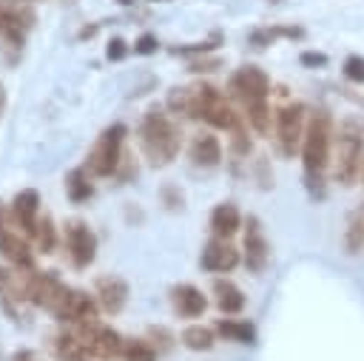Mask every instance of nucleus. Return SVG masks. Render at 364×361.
Masks as SVG:
<instances>
[{
    "label": "nucleus",
    "mask_w": 364,
    "mask_h": 361,
    "mask_svg": "<svg viewBox=\"0 0 364 361\" xmlns=\"http://www.w3.org/2000/svg\"><path fill=\"white\" fill-rule=\"evenodd\" d=\"M139 142H142V153L148 156L151 165L162 168V165H171L179 153V145H182V134L179 128L171 122L168 114L162 111H148L142 117V125H139Z\"/></svg>",
    "instance_id": "nucleus-1"
},
{
    "label": "nucleus",
    "mask_w": 364,
    "mask_h": 361,
    "mask_svg": "<svg viewBox=\"0 0 364 361\" xmlns=\"http://www.w3.org/2000/svg\"><path fill=\"white\" fill-rule=\"evenodd\" d=\"M330 145H333V119L324 108L313 111L304 128V139H301V162H304V173L307 179L318 182L324 168L330 165Z\"/></svg>",
    "instance_id": "nucleus-2"
},
{
    "label": "nucleus",
    "mask_w": 364,
    "mask_h": 361,
    "mask_svg": "<svg viewBox=\"0 0 364 361\" xmlns=\"http://www.w3.org/2000/svg\"><path fill=\"white\" fill-rule=\"evenodd\" d=\"M364 136L358 122H341L336 134V156H333V176L338 185H353L361 171Z\"/></svg>",
    "instance_id": "nucleus-3"
},
{
    "label": "nucleus",
    "mask_w": 364,
    "mask_h": 361,
    "mask_svg": "<svg viewBox=\"0 0 364 361\" xmlns=\"http://www.w3.org/2000/svg\"><path fill=\"white\" fill-rule=\"evenodd\" d=\"M125 125L122 122H114V125H108L100 136H97V142H94V148L88 151V171L94 173V176H111L117 168H119V156H122V142H125Z\"/></svg>",
    "instance_id": "nucleus-4"
},
{
    "label": "nucleus",
    "mask_w": 364,
    "mask_h": 361,
    "mask_svg": "<svg viewBox=\"0 0 364 361\" xmlns=\"http://www.w3.org/2000/svg\"><path fill=\"white\" fill-rule=\"evenodd\" d=\"M304 105L301 102H290L276 114V139L284 156H293L296 151H301V139H304Z\"/></svg>",
    "instance_id": "nucleus-5"
},
{
    "label": "nucleus",
    "mask_w": 364,
    "mask_h": 361,
    "mask_svg": "<svg viewBox=\"0 0 364 361\" xmlns=\"http://www.w3.org/2000/svg\"><path fill=\"white\" fill-rule=\"evenodd\" d=\"M77 338L82 341V347L91 352V355H100V358H114V355H122V335L108 327V324H100V321H91V324H80L77 330Z\"/></svg>",
    "instance_id": "nucleus-6"
},
{
    "label": "nucleus",
    "mask_w": 364,
    "mask_h": 361,
    "mask_svg": "<svg viewBox=\"0 0 364 361\" xmlns=\"http://www.w3.org/2000/svg\"><path fill=\"white\" fill-rule=\"evenodd\" d=\"M230 91L233 97L247 108L253 102H264L270 94V80L259 65H242L233 77H230Z\"/></svg>",
    "instance_id": "nucleus-7"
},
{
    "label": "nucleus",
    "mask_w": 364,
    "mask_h": 361,
    "mask_svg": "<svg viewBox=\"0 0 364 361\" xmlns=\"http://www.w3.org/2000/svg\"><path fill=\"white\" fill-rule=\"evenodd\" d=\"M65 247H68L71 264L85 270L97 256V236L85 222L71 219V222H65Z\"/></svg>",
    "instance_id": "nucleus-8"
},
{
    "label": "nucleus",
    "mask_w": 364,
    "mask_h": 361,
    "mask_svg": "<svg viewBox=\"0 0 364 361\" xmlns=\"http://www.w3.org/2000/svg\"><path fill=\"white\" fill-rule=\"evenodd\" d=\"M65 284L54 276V273H31L23 284V298H28L37 307H46L54 313V307L60 304V298L65 296Z\"/></svg>",
    "instance_id": "nucleus-9"
},
{
    "label": "nucleus",
    "mask_w": 364,
    "mask_h": 361,
    "mask_svg": "<svg viewBox=\"0 0 364 361\" xmlns=\"http://www.w3.org/2000/svg\"><path fill=\"white\" fill-rule=\"evenodd\" d=\"M97 304L94 296L82 293V290H65V296L60 298V304L54 307V316L60 321H71V324H91L97 321Z\"/></svg>",
    "instance_id": "nucleus-10"
},
{
    "label": "nucleus",
    "mask_w": 364,
    "mask_h": 361,
    "mask_svg": "<svg viewBox=\"0 0 364 361\" xmlns=\"http://www.w3.org/2000/svg\"><path fill=\"white\" fill-rule=\"evenodd\" d=\"M267 259H270V244L264 239L262 222L256 216H247L245 219V267L250 273H262L267 267Z\"/></svg>",
    "instance_id": "nucleus-11"
},
{
    "label": "nucleus",
    "mask_w": 364,
    "mask_h": 361,
    "mask_svg": "<svg viewBox=\"0 0 364 361\" xmlns=\"http://www.w3.org/2000/svg\"><path fill=\"white\" fill-rule=\"evenodd\" d=\"M202 267L205 270H210V273H228V270H233L236 264H239V250L228 242V239H210L208 244H205V250H202Z\"/></svg>",
    "instance_id": "nucleus-12"
},
{
    "label": "nucleus",
    "mask_w": 364,
    "mask_h": 361,
    "mask_svg": "<svg viewBox=\"0 0 364 361\" xmlns=\"http://www.w3.org/2000/svg\"><path fill=\"white\" fill-rule=\"evenodd\" d=\"M94 290H97V301H100V307L105 313H111V316L122 313V307L128 301V284H125V279H119V276H100L97 284H94Z\"/></svg>",
    "instance_id": "nucleus-13"
},
{
    "label": "nucleus",
    "mask_w": 364,
    "mask_h": 361,
    "mask_svg": "<svg viewBox=\"0 0 364 361\" xmlns=\"http://www.w3.org/2000/svg\"><path fill=\"white\" fill-rule=\"evenodd\" d=\"M11 213L17 219V225L26 233H34L37 219H40V193L34 188H23L14 199H11Z\"/></svg>",
    "instance_id": "nucleus-14"
},
{
    "label": "nucleus",
    "mask_w": 364,
    "mask_h": 361,
    "mask_svg": "<svg viewBox=\"0 0 364 361\" xmlns=\"http://www.w3.org/2000/svg\"><path fill=\"white\" fill-rule=\"evenodd\" d=\"M171 301H173V310L182 318H196V316H202L208 310V298L193 284H176L171 290Z\"/></svg>",
    "instance_id": "nucleus-15"
},
{
    "label": "nucleus",
    "mask_w": 364,
    "mask_h": 361,
    "mask_svg": "<svg viewBox=\"0 0 364 361\" xmlns=\"http://www.w3.org/2000/svg\"><path fill=\"white\" fill-rule=\"evenodd\" d=\"M0 253H3V259L11 262L17 270H31V267H34V253H31L28 242L20 239L17 233H9V230H6V233L0 236Z\"/></svg>",
    "instance_id": "nucleus-16"
},
{
    "label": "nucleus",
    "mask_w": 364,
    "mask_h": 361,
    "mask_svg": "<svg viewBox=\"0 0 364 361\" xmlns=\"http://www.w3.org/2000/svg\"><path fill=\"white\" fill-rule=\"evenodd\" d=\"M191 159L196 168H216L222 162V145L213 134H199L191 142Z\"/></svg>",
    "instance_id": "nucleus-17"
},
{
    "label": "nucleus",
    "mask_w": 364,
    "mask_h": 361,
    "mask_svg": "<svg viewBox=\"0 0 364 361\" xmlns=\"http://www.w3.org/2000/svg\"><path fill=\"white\" fill-rule=\"evenodd\" d=\"M210 227H213V233H216L219 239H230V236L242 227V213H239V208H236L233 202L216 205L213 213H210Z\"/></svg>",
    "instance_id": "nucleus-18"
},
{
    "label": "nucleus",
    "mask_w": 364,
    "mask_h": 361,
    "mask_svg": "<svg viewBox=\"0 0 364 361\" xmlns=\"http://www.w3.org/2000/svg\"><path fill=\"white\" fill-rule=\"evenodd\" d=\"M213 293H216V307H219L225 316L242 313V307H245V293H242L230 279H216V281H213Z\"/></svg>",
    "instance_id": "nucleus-19"
},
{
    "label": "nucleus",
    "mask_w": 364,
    "mask_h": 361,
    "mask_svg": "<svg viewBox=\"0 0 364 361\" xmlns=\"http://www.w3.org/2000/svg\"><path fill=\"white\" fill-rule=\"evenodd\" d=\"M216 333L225 335L228 341H239V344H253L256 341V327L247 324V321H236V318H219Z\"/></svg>",
    "instance_id": "nucleus-20"
},
{
    "label": "nucleus",
    "mask_w": 364,
    "mask_h": 361,
    "mask_svg": "<svg viewBox=\"0 0 364 361\" xmlns=\"http://www.w3.org/2000/svg\"><path fill=\"white\" fill-rule=\"evenodd\" d=\"M65 193H68L71 202H85V199H91L94 185L88 182V171H85V168H74V171L65 173Z\"/></svg>",
    "instance_id": "nucleus-21"
},
{
    "label": "nucleus",
    "mask_w": 364,
    "mask_h": 361,
    "mask_svg": "<svg viewBox=\"0 0 364 361\" xmlns=\"http://www.w3.org/2000/svg\"><path fill=\"white\" fill-rule=\"evenodd\" d=\"M344 247L350 256H355L364 247V205L355 208L347 219V230H344Z\"/></svg>",
    "instance_id": "nucleus-22"
},
{
    "label": "nucleus",
    "mask_w": 364,
    "mask_h": 361,
    "mask_svg": "<svg viewBox=\"0 0 364 361\" xmlns=\"http://www.w3.org/2000/svg\"><path fill=\"white\" fill-rule=\"evenodd\" d=\"M182 344L188 350H196V352H205L213 347V330L202 327V324H191L182 330Z\"/></svg>",
    "instance_id": "nucleus-23"
},
{
    "label": "nucleus",
    "mask_w": 364,
    "mask_h": 361,
    "mask_svg": "<svg viewBox=\"0 0 364 361\" xmlns=\"http://www.w3.org/2000/svg\"><path fill=\"white\" fill-rule=\"evenodd\" d=\"M34 242H37V247L43 250V253H51L54 250V242H57V233H54V222H51V216H43V219H37V227H34Z\"/></svg>",
    "instance_id": "nucleus-24"
},
{
    "label": "nucleus",
    "mask_w": 364,
    "mask_h": 361,
    "mask_svg": "<svg viewBox=\"0 0 364 361\" xmlns=\"http://www.w3.org/2000/svg\"><path fill=\"white\" fill-rule=\"evenodd\" d=\"M122 358L125 361H156V352L145 338H131L122 347Z\"/></svg>",
    "instance_id": "nucleus-25"
},
{
    "label": "nucleus",
    "mask_w": 364,
    "mask_h": 361,
    "mask_svg": "<svg viewBox=\"0 0 364 361\" xmlns=\"http://www.w3.org/2000/svg\"><path fill=\"white\" fill-rule=\"evenodd\" d=\"M344 77L361 85V82H364V57H358V54L347 57V60H344Z\"/></svg>",
    "instance_id": "nucleus-26"
},
{
    "label": "nucleus",
    "mask_w": 364,
    "mask_h": 361,
    "mask_svg": "<svg viewBox=\"0 0 364 361\" xmlns=\"http://www.w3.org/2000/svg\"><path fill=\"white\" fill-rule=\"evenodd\" d=\"M233 151H236V153H247V151H250V139L245 136V122H242V119H239L236 128H233Z\"/></svg>",
    "instance_id": "nucleus-27"
},
{
    "label": "nucleus",
    "mask_w": 364,
    "mask_h": 361,
    "mask_svg": "<svg viewBox=\"0 0 364 361\" xmlns=\"http://www.w3.org/2000/svg\"><path fill=\"white\" fill-rule=\"evenodd\" d=\"M156 37L154 34H142L136 43H134V54H154L156 51Z\"/></svg>",
    "instance_id": "nucleus-28"
},
{
    "label": "nucleus",
    "mask_w": 364,
    "mask_h": 361,
    "mask_svg": "<svg viewBox=\"0 0 364 361\" xmlns=\"http://www.w3.org/2000/svg\"><path fill=\"white\" fill-rule=\"evenodd\" d=\"M105 54H108V60H122V57L128 54V45H125V40H122V37H111V43H108Z\"/></svg>",
    "instance_id": "nucleus-29"
},
{
    "label": "nucleus",
    "mask_w": 364,
    "mask_h": 361,
    "mask_svg": "<svg viewBox=\"0 0 364 361\" xmlns=\"http://www.w3.org/2000/svg\"><path fill=\"white\" fill-rule=\"evenodd\" d=\"M219 37H213V40H208V43H193V45H179V48H173V54H205V51H210L213 48V43H216Z\"/></svg>",
    "instance_id": "nucleus-30"
},
{
    "label": "nucleus",
    "mask_w": 364,
    "mask_h": 361,
    "mask_svg": "<svg viewBox=\"0 0 364 361\" xmlns=\"http://www.w3.org/2000/svg\"><path fill=\"white\" fill-rule=\"evenodd\" d=\"M324 63H327V57L321 51H304L301 54V65H313L316 68V65H324Z\"/></svg>",
    "instance_id": "nucleus-31"
},
{
    "label": "nucleus",
    "mask_w": 364,
    "mask_h": 361,
    "mask_svg": "<svg viewBox=\"0 0 364 361\" xmlns=\"http://www.w3.org/2000/svg\"><path fill=\"white\" fill-rule=\"evenodd\" d=\"M162 196H165L168 208H182V193H179V190H173V188H165V190H162Z\"/></svg>",
    "instance_id": "nucleus-32"
},
{
    "label": "nucleus",
    "mask_w": 364,
    "mask_h": 361,
    "mask_svg": "<svg viewBox=\"0 0 364 361\" xmlns=\"http://www.w3.org/2000/svg\"><path fill=\"white\" fill-rule=\"evenodd\" d=\"M213 68H216V63H202V60L191 63V71H213Z\"/></svg>",
    "instance_id": "nucleus-33"
},
{
    "label": "nucleus",
    "mask_w": 364,
    "mask_h": 361,
    "mask_svg": "<svg viewBox=\"0 0 364 361\" xmlns=\"http://www.w3.org/2000/svg\"><path fill=\"white\" fill-rule=\"evenodd\" d=\"M11 361H34V355L28 352V350H20V352H14V358Z\"/></svg>",
    "instance_id": "nucleus-34"
},
{
    "label": "nucleus",
    "mask_w": 364,
    "mask_h": 361,
    "mask_svg": "<svg viewBox=\"0 0 364 361\" xmlns=\"http://www.w3.org/2000/svg\"><path fill=\"white\" fill-rule=\"evenodd\" d=\"M3 111H6V88L0 82V117H3Z\"/></svg>",
    "instance_id": "nucleus-35"
},
{
    "label": "nucleus",
    "mask_w": 364,
    "mask_h": 361,
    "mask_svg": "<svg viewBox=\"0 0 364 361\" xmlns=\"http://www.w3.org/2000/svg\"><path fill=\"white\" fill-rule=\"evenodd\" d=\"M6 233V216H3V208H0V236Z\"/></svg>",
    "instance_id": "nucleus-36"
},
{
    "label": "nucleus",
    "mask_w": 364,
    "mask_h": 361,
    "mask_svg": "<svg viewBox=\"0 0 364 361\" xmlns=\"http://www.w3.org/2000/svg\"><path fill=\"white\" fill-rule=\"evenodd\" d=\"M270 3H279V0H270Z\"/></svg>",
    "instance_id": "nucleus-37"
}]
</instances>
